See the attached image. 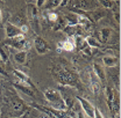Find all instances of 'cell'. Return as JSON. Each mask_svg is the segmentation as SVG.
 <instances>
[{"label":"cell","instance_id":"4316f807","mask_svg":"<svg viewBox=\"0 0 121 118\" xmlns=\"http://www.w3.org/2000/svg\"><path fill=\"white\" fill-rule=\"evenodd\" d=\"M100 4L106 7V8H111L112 6H113V4H112V1H100Z\"/></svg>","mask_w":121,"mask_h":118},{"label":"cell","instance_id":"1f68e13d","mask_svg":"<svg viewBox=\"0 0 121 118\" xmlns=\"http://www.w3.org/2000/svg\"><path fill=\"white\" fill-rule=\"evenodd\" d=\"M1 19H2V14H1V9H0V23H1Z\"/></svg>","mask_w":121,"mask_h":118},{"label":"cell","instance_id":"5bb4252c","mask_svg":"<svg viewBox=\"0 0 121 118\" xmlns=\"http://www.w3.org/2000/svg\"><path fill=\"white\" fill-rule=\"evenodd\" d=\"M111 34H112V30L109 29V28H103V29L99 31L100 42H101V43H106V42H108V39L111 38Z\"/></svg>","mask_w":121,"mask_h":118},{"label":"cell","instance_id":"277c9868","mask_svg":"<svg viewBox=\"0 0 121 118\" xmlns=\"http://www.w3.org/2000/svg\"><path fill=\"white\" fill-rule=\"evenodd\" d=\"M77 101L80 104L83 112H84L87 117L93 118V115H94V106L92 105V103L89 102L87 100H85L84 97H79V96H77Z\"/></svg>","mask_w":121,"mask_h":118},{"label":"cell","instance_id":"6da1fadb","mask_svg":"<svg viewBox=\"0 0 121 118\" xmlns=\"http://www.w3.org/2000/svg\"><path fill=\"white\" fill-rule=\"evenodd\" d=\"M44 97L47 98V101L51 104V108L52 109L60 110V111H66V105L64 103L63 95L60 94L58 90H56V89H54V88L45 89Z\"/></svg>","mask_w":121,"mask_h":118},{"label":"cell","instance_id":"83f0119b","mask_svg":"<svg viewBox=\"0 0 121 118\" xmlns=\"http://www.w3.org/2000/svg\"><path fill=\"white\" fill-rule=\"evenodd\" d=\"M20 30H21V32H22L23 35L27 34V32H28V26H26V24L21 26V27H20Z\"/></svg>","mask_w":121,"mask_h":118},{"label":"cell","instance_id":"44dd1931","mask_svg":"<svg viewBox=\"0 0 121 118\" xmlns=\"http://www.w3.org/2000/svg\"><path fill=\"white\" fill-rule=\"evenodd\" d=\"M65 27H66V22H65V20L62 19V17H58L57 21L55 22V27H54L55 30H60V29H62V28L64 29Z\"/></svg>","mask_w":121,"mask_h":118},{"label":"cell","instance_id":"484cf974","mask_svg":"<svg viewBox=\"0 0 121 118\" xmlns=\"http://www.w3.org/2000/svg\"><path fill=\"white\" fill-rule=\"evenodd\" d=\"M80 51H82V53H84V55H86V56H91V47H89L87 45H86L84 49H82Z\"/></svg>","mask_w":121,"mask_h":118},{"label":"cell","instance_id":"3957f363","mask_svg":"<svg viewBox=\"0 0 121 118\" xmlns=\"http://www.w3.org/2000/svg\"><path fill=\"white\" fill-rule=\"evenodd\" d=\"M34 47H35V50L37 51L39 55H45L50 50L48 43L40 36H35L34 37Z\"/></svg>","mask_w":121,"mask_h":118},{"label":"cell","instance_id":"7402d4cb","mask_svg":"<svg viewBox=\"0 0 121 118\" xmlns=\"http://www.w3.org/2000/svg\"><path fill=\"white\" fill-rule=\"evenodd\" d=\"M0 59H1V63H7L8 61V53L4 49L2 45H0Z\"/></svg>","mask_w":121,"mask_h":118},{"label":"cell","instance_id":"f546056e","mask_svg":"<svg viewBox=\"0 0 121 118\" xmlns=\"http://www.w3.org/2000/svg\"><path fill=\"white\" fill-rule=\"evenodd\" d=\"M0 74H2V75H5V71H4V68H2V67H1V66H0Z\"/></svg>","mask_w":121,"mask_h":118},{"label":"cell","instance_id":"d4e9b609","mask_svg":"<svg viewBox=\"0 0 121 118\" xmlns=\"http://www.w3.org/2000/svg\"><path fill=\"white\" fill-rule=\"evenodd\" d=\"M93 118H104L103 114L100 112V110L98 108H94V115H93Z\"/></svg>","mask_w":121,"mask_h":118},{"label":"cell","instance_id":"4fadbf2b","mask_svg":"<svg viewBox=\"0 0 121 118\" xmlns=\"http://www.w3.org/2000/svg\"><path fill=\"white\" fill-rule=\"evenodd\" d=\"M85 42H86L87 46L91 47V49H99V47L101 46V43H100L95 37H93V36H87V37H85Z\"/></svg>","mask_w":121,"mask_h":118},{"label":"cell","instance_id":"7a4b0ae2","mask_svg":"<svg viewBox=\"0 0 121 118\" xmlns=\"http://www.w3.org/2000/svg\"><path fill=\"white\" fill-rule=\"evenodd\" d=\"M6 44L17 49L19 51H26V52H27V50H29L31 47V42L25 37V35H20V36H16L14 38H9L6 42Z\"/></svg>","mask_w":121,"mask_h":118},{"label":"cell","instance_id":"5b68a950","mask_svg":"<svg viewBox=\"0 0 121 118\" xmlns=\"http://www.w3.org/2000/svg\"><path fill=\"white\" fill-rule=\"evenodd\" d=\"M5 31H6V36L7 38H14L16 36H20V35H23L21 32L20 28L17 26H15L11 22H7L6 26H5Z\"/></svg>","mask_w":121,"mask_h":118},{"label":"cell","instance_id":"ffe728a7","mask_svg":"<svg viewBox=\"0 0 121 118\" xmlns=\"http://www.w3.org/2000/svg\"><path fill=\"white\" fill-rule=\"evenodd\" d=\"M15 87L19 89V90H21L22 93H25V94H27L28 96H34V93H33V90L31 88L29 87H27V86H22L21 83H15Z\"/></svg>","mask_w":121,"mask_h":118},{"label":"cell","instance_id":"ac0fdd59","mask_svg":"<svg viewBox=\"0 0 121 118\" xmlns=\"http://www.w3.org/2000/svg\"><path fill=\"white\" fill-rule=\"evenodd\" d=\"M62 1L60 0H54V1H45L43 5V9H51V8H56L60 6Z\"/></svg>","mask_w":121,"mask_h":118},{"label":"cell","instance_id":"9c48e42d","mask_svg":"<svg viewBox=\"0 0 121 118\" xmlns=\"http://www.w3.org/2000/svg\"><path fill=\"white\" fill-rule=\"evenodd\" d=\"M93 73L97 75V78L100 80V82H105L106 81L105 70H104V67L100 66L98 63H94V64H93Z\"/></svg>","mask_w":121,"mask_h":118},{"label":"cell","instance_id":"9a60e30c","mask_svg":"<svg viewBox=\"0 0 121 118\" xmlns=\"http://www.w3.org/2000/svg\"><path fill=\"white\" fill-rule=\"evenodd\" d=\"M13 58H14L15 63L22 65V64L26 63V59H27V52H26V51H17V52L14 55Z\"/></svg>","mask_w":121,"mask_h":118},{"label":"cell","instance_id":"e0dca14e","mask_svg":"<svg viewBox=\"0 0 121 118\" xmlns=\"http://www.w3.org/2000/svg\"><path fill=\"white\" fill-rule=\"evenodd\" d=\"M87 15H89V17H87L89 20L98 21V20H100L101 17L105 16V13H104V12H99V11H91Z\"/></svg>","mask_w":121,"mask_h":118},{"label":"cell","instance_id":"cb8c5ba5","mask_svg":"<svg viewBox=\"0 0 121 118\" xmlns=\"http://www.w3.org/2000/svg\"><path fill=\"white\" fill-rule=\"evenodd\" d=\"M47 17H48V20L49 21H51V22H56L57 21V19H58V15L56 14V13H48L47 14Z\"/></svg>","mask_w":121,"mask_h":118},{"label":"cell","instance_id":"d6986e66","mask_svg":"<svg viewBox=\"0 0 121 118\" xmlns=\"http://www.w3.org/2000/svg\"><path fill=\"white\" fill-rule=\"evenodd\" d=\"M73 7L80 8V11H87V9H90L91 4L87 2V1H77V2L73 4Z\"/></svg>","mask_w":121,"mask_h":118},{"label":"cell","instance_id":"2e32d148","mask_svg":"<svg viewBox=\"0 0 121 118\" xmlns=\"http://www.w3.org/2000/svg\"><path fill=\"white\" fill-rule=\"evenodd\" d=\"M115 91L112 87H107L106 88V96H107V104H108V108L111 109V105H112V102L114 100V96H115Z\"/></svg>","mask_w":121,"mask_h":118},{"label":"cell","instance_id":"8fae6325","mask_svg":"<svg viewBox=\"0 0 121 118\" xmlns=\"http://www.w3.org/2000/svg\"><path fill=\"white\" fill-rule=\"evenodd\" d=\"M103 64L107 66L108 68L117 67V65L119 64V58H117L114 56H105V57H103Z\"/></svg>","mask_w":121,"mask_h":118},{"label":"cell","instance_id":"d6a6232c","mask_svg":"<svg viewBox=\"0 0 121 118\" xmlns=\"http://www.w3.org/2000/svg\"><path fill=\"white\" fill-rule=\"evenodd\" d=\"M0 63H1V59H0Z\"/></svg>","mask_w":121,"mask_h":118},{"label":"cell","instance_id":"4dcf8cb0","mask_svg":"<svg viewBox=\"0 0 121 118\" xmlns=\"http://www.w3.org/2000/svg\"><path fill=\"white\" fill-rule=\"evenodd\" d=\"M77 118H84V116H83V114H82V112L77 114Z\"/></svg>","mask_w":121,"mask_h":118},{"label":"cell","instance_id":"7c38bea8","mask_svg":"<svg viewBox=\"0 0 121 118\" xmlns=\"http://www.w3.org/2000/svg\"><path fill=\"white\" fill-rule=\"evenodd\" d=\"M58 46L62 47L65 51H73L75 49V42H73V37H69L68 39L63 41L62 43H58Z\"/></svg>","mask_w":121,"mask_h":118},{"label":"cell","instance_id":"ba28073f","mask_svg":"<svg viewBox=\"0 0 121 118\" xmlns=\"http://www.w3.org/2000/svg\"><path fill=\"white\" fill-rule=\"evenodd\" d=\"M63 31L69 36V37H76V36H80L82 34V27L80 26H66Z\"/></svg>","mask_w":121,"mask_h":118},{"label":"cell","instance_id":"8992f818","mask_svg":"<svg viewBox=\"0 0 121 118\" xmlns=\"http://www.w3.org/2000/svg\"><path fill=\"white\" fill-rule=\"evenodd\" d=\"M13 74L19 79V83L25 85V86H27V87H29V88H33V83H31V81H30L29 76L26 73H23V72H21V71H19V70H15L14 72H13Z\"/></svg>","mask_w":121,"mask_h":118},{"label":"cell","instance_id":"52a82bcc","mask_svg":"<svg viewBox=\"0 0 121 118\" xmlns=\"http://www.w3.org/2000/svg\"><path fill=\"white\" fill-rule=\"evenodd\" d=\"M79 16L80 14L77 13V12H70V13H66L64 15V20L66 22V26H78L79 23Z\"/></svg>","mask_w":121,"mask_h":118},{"label":"cell","instance_id":"30bf717a","mask_svg":"<svg viewBox=\"0 0 121 118\" xmlns=\"http://www.w3.org/2000/svg\"><path fill=\"white\" fill-rule=\"evenodd\" d=\"M90 83L91 87H92V90L94 94H98L100 91V80L97 78V75L93 73V72H90Z\"/></svg>","mask_w":121,"mask_h":118},{"label":"cell","instance_id":"f1b7e54d","mask_svg":"<svg viewBox=\"0 0 121 118\" xmlns=\"http://www.w3.org/2000/svg\"><path fill=\"white\" fill-rule=\"evenodd\" d=\"M114 19H115V21L119 23V21H120V13H119V11H118V12H117V11L114 12Z\"/></svg>","mask_w":121,"mask_h":118},{"label":"cell","instance_id":"603a6c76","mask_svg":"<svg viewBox=\"0 0 121 118\" xmlns=\"http://www.w3.org/2000/svg\"><path fill=\"white\" fill-rule=\"evenodd\" d=\"M109 74H111V78L113 79L114 83L119 87V83H120V80H119V71L115 70V72H109Z\"/></svg>","mask_w":121,"mask_h":118}]
</instances>
